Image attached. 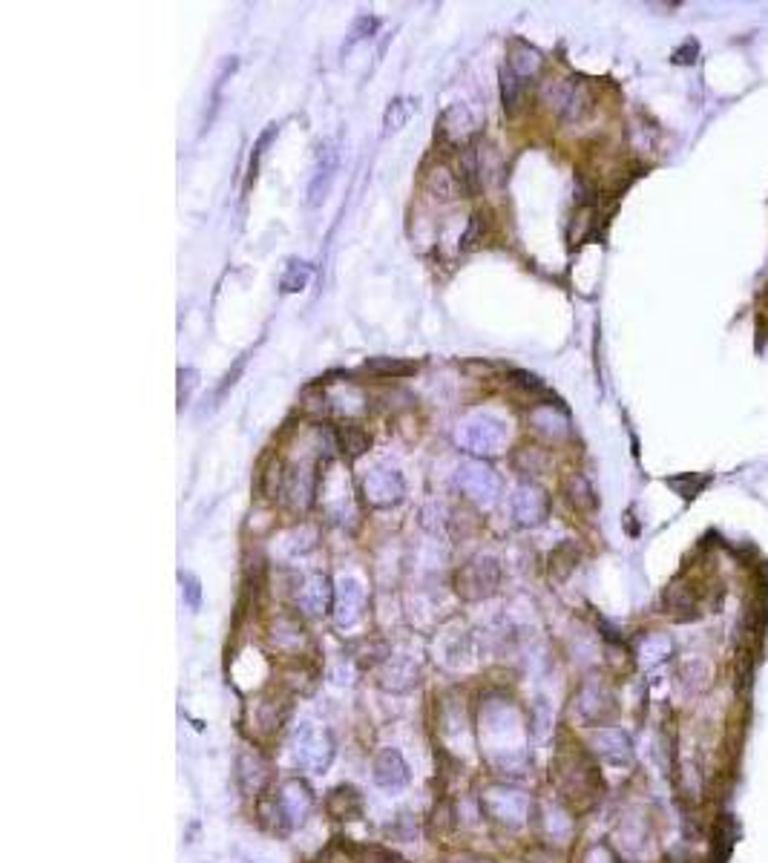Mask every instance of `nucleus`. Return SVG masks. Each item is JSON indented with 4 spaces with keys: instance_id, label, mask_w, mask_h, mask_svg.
Returning a JSON list of instances; mask_svg holds the SVG:
<instances>
[{
    "instance_id": "1",
    "label": "nucleus",
    "mask_w": 768,
    "mask_h": 863,
    "mask_svg": "<svg viewBox=\"0 0 768 863\" xmlns=\"http://www.w3.org/2000/svg\"><path fill=\"white\" fill-rule=\"evenodd\" d=\"M458 444L475 455H498L507 444V426L492 415H472L458 429Z\"/></svg>"
},
{
    "instance_id": "2",
    "label": "nucleus",
    "mask_w": 768,
    "mask_h": 863,
    "mask_svg": "<svg viewBox=\"0 0 768 863\" xmlns=\"http://www.w3.org/2000/svg\"><path fill=\"white\" fill-rule=\"evenodd\" d=\"M495 584H498V567L492 559L472 561L458 573V593H464L466 599L489 596L495 590Z\"/></svg>"
},
{
    "instance_id": "3",
    "label": "nucleus",
    "mask_w": 768,
    "mask_h": 863,
    "mask_svg": "<svg viewBox=\"0 0 768 863\" xmlns=\"http://www.w3.org/2000/svg\"><path fill=\"white\" fill-rule=\"evenodd\" d=\"M458 487H461L469 498L492 504L495 495L501 492V481H498V475L489 467H484V464H464V467L458 469Z\"/></svg>"
},
{
    "instance_id": "4",
    "label": "nucleus",
    "mask_w": 768,
    "mask_h": 863,
    "mask_svg": "<svg viewBox=\"0 0 768 863\" xmlns=\"http://www.w3.org/2000/svg\"><path fill=\"white\" fill-rule=\"evenodd\" d=\"M334 173H337V150H334L331 141H323L320 150H317V164H314L311 185H308V205H320L326 199L328 187L334 182Z\"/></svg>"
},
{
    "instance_id": "5",
    "label": "nucleus",
    "mask_w": 768,
    "mask_h": 863,
    "mask_svg": "<svg viewBox=\"0 0 768 863\" xmlns=\"http://www.w3.org/2000/svg\"><path fill=\"white\" fill-rule=\"evenodd\" d=\"M512 513L524 524H538L544 515L550 513V498L538 487H518L512 495Z\"/></svg>"
},
{
    "instance_id": "6",
    "label": "nucleus",
    "mask_w": 768,
    "mask_h": 863,
    "mask_svg": "<svg viewBox=\"0 0 768 863\" xmlns=\"http://www.w3.org/2000/svg\"><path fill=\"white\" fill-rule=\"evenodd\" d=\"M400 492H403V481H400V475H397L395 469L377 467L374 472L366 475V495H369V501L377 504V507L397 501Z\"/></svg>"
},
{
    "instance_id": "7",
    "label": "nucleus",
    "mask_w": 768,
    "mask_h": 863,
    "mask_svg": "<svg viewBox=\"0 0 768 863\" xmlns=\"http://www.w3.org/2000/svg\"><path fill=\"white\" fill-rule=\"evenodd\" d=\"M561 492L567 495V501L582 510V513H593L599 507V498H596V490L590 487V481L584 478L582 472H567L561 478Z\"/></svg>"
},
{
    "instance_id": "8",
    "label": "nucleus",
    "mask_w": 768,
    "mask_h": 863,
    "mask_svg": "<svg viewBox=\"0 0 768 863\" xmlns=\"http://www.w3.org/2000/svg\"><path fill=\"white\" fill-rule=\"evenodd\" d=\"M426 187H429V193H435L438 199H455V196L464 193L458 176H455V170H449L446 164H438V167H432V170L426 173Z\"/></svg>"
},
{
    "instance_id": "9",
    "label": "nucleus",
    "mask_w": 768,
    "mask_h": 863,
    "mask_svg": "<svg viewBox=\"0 0 768 863\" xmlns=\"http://www.w3.org/2000/svg\"><path fill=\"white\" fill-rule=\"evenodd\" d=\"M415 110H418V98H409V95L395 98V101L386 107V116H383V133H397V130H403V127H406V121L415 116Z\"/></svg>"
},
{
    "instance_id": "10",
    "label": "nucleus",
    "mask_w": 768,
    "mask_h": 863,
    "mask_svg": "<svg viewBox=\"0 0 768 863\" xmlns=\"http://www.w3.org/2000/svg\"><path fill=\"white\" fill-rule=\"evenodd\" d=\"M366 372L377 374V377H409V374L418 372V363H409L400 357H369Z\"/></svg>"
},
{
    "instance_id": "11",
    "label": "nucleus",
    "mask_w": 768,
    "mask_h": 863,
    "mask_svg": "<svg viewBox=\"0 0 768 863\" xmlns=\"http://www.w3.org/2000/svg\"><path fill=\"white\" fill-rule=\"evenodd\" d=\"M538 64H541V58H538L536 49L524 47V44H515L510 58H507V70H512L518 78H524V81L538 70Z\"/></svg>"
},
{
    "instance_id": "12",
    "label": "nucleus",
    "mask_w": 768,
    "mask_h": 863,
    "mask_svg": "<svg viewBox=\"0 0 768 863\" xmlns=\"http://www.w3.org/2000/svg\"><path fill=\"white\" fill-rule=\"evenodd\" d=\"M337 444L343 446V452H349V458H360L369 449V435L360 426L346 423V426L337 429Z\"/></svg>"
},
{
    "instance_id": "13",
    "label": "nucleus",
    "mask_w": 768,
    "mask_h": 863,
    "mask_svg": "<svg viewBox=\"0 0 768 863\" xmlns=\"http://www.w3.org/2000/svg\"><path fill=\"white\" fill-rule=\"evenodd\" d=\"M665 484H668V487H671L676 495H682L685 501H691V498L702 495V490L711 484V475H694V472H688V475H676V478H668Z\"/></svg>"
},
{
    "instance_id": "14",
    "label": "nucleus",
    "mask_w": 768,
    "mask_h": 863,
    "mask_svg": "<svg viewBox=\"0 0 768 863\" xmlns=\"http://www.w3.org/2000/svg\"><path fill=\"white\" fill-rule=\"evenodd\" d=\"M515 467L538 475V472H544V469L550 467V458H547V452L538 449V446H524V449L515 452Z\"/></svg>"
},
{
    "instance_id": "15",
    "label": "nucleus",
    "mask_w": 768,
    "mask_h": 863,
    "mask_svg": "<svg viewBox=\"0 0 768 863\" xmlns=\"http://www.w3.org/2000/svg\"><path fill=\"white\" fill-rule=\"evenodd\" d=\"M308 280H311V268H308L305 262L294 259V262H288V271H285V277H282V291H285V294L303 291Z\"/></svg>"
},
{
    "instance_id": "16",
    "label": "nucleus",
    "mask_w": 768,
    "mask_h": 863,
    "mask_svg": "<svg viewBox=\"0 0 768 863\" xmlns=\"http://www.w3.org/2000/svg\"><path fill=\"white\" fill-rule=\"evenodd\" d=\"M521 90H524V78H518L515 72L504 67V72H501V95H504V110L507 113H515Z\"/></svg>"
},
{
    "instance_id": "17",
    "label": "nucleus",
    "mask_w": 768,
    "mask_h": 863,
    "mask_svg": "<svg viewBox=\"0 0 768 863\" xmlns=\"http://www.w3.org/2000/svg\"><path fill=\"white\" fill-rule=\"evenodd\" d=\"M377 26H380V21H377L374 15H360V18L354 21V26H351L349 41H346V47H343V52H349V49L354 47V44H360V41L372 38L374 32H377Z\"/></svg>"
},
{
    "instance_id": "18",
    "label": "nucleus",
    "mask_w": 768,
    "mask_h": 863,
    "mask_svg": "<svg viewBox=\"0 0 768 863\" xmlns=\"http://www.w3.org/2000/svg\"><path fill=\"white\" fill-rule=\"evenodd\" d=\"M512 383L518 386V389H524L527 395H547V389H544V383L538 380L536 374H527V372H512Z\"/></svg>"
},
{
    "instance_id": "19",
    "label": "nucleus",
    "mask_w": 768,
    "mask_h": 863,
    "mask_svg": "<svg viewBox=\"0 0 768 863\" xmlns=\"http://www.w3.org/2000/svg\"><path fill=\"white\" fill-rule=\"evenodd\" d=\"M699 55V44L691 38L674 52V64H694V58Z\"/></svg>"
},
{
    "instance_id": "20",
    "label": "nucleus",
    "mask_w": 768,
    "mask_h": 863,
    "mask_svg": "<svg viewBox=\"0 0 768 863\" xmlns=\"http://www.w3.org/2000/svg\"><path fill=\"white\" fill-rule=\"evenodd\" d=\"M179 380H182V386H179V400L185 403L187 395H190V389L196 386V372H193V369H182V372H179Z\"/></svg>"
}]
</instances>
